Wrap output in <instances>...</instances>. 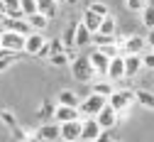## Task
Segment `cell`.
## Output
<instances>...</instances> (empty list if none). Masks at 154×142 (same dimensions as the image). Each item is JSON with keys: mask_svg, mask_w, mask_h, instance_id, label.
I'll return each instance as SVG.
<instances>
[{"mask_svg": "<svg viewBox=\"0 0 154 142\" xmlns=\"http://www.w3.org/2000/svg\"><path fill=\"white\" fill-rule=\"evenodd\" d=\"M122 56H130V54H144L147 49V37H140V34H127L125 42H122Z\"/></svg>", "mask_w": 154, "mask_h": 142, "instance_id": "cell-4", "label": "cell"}, {"mask_svg": "<svg viewBox=\"0 0 154 142\" xmlns=\"http://www.w3.org/2000/svg\"><path fill=\"white\" fill-rule=\"evenodd\" d=\"M17 59V54H10V56H5V59H0V74L3 71H8L10 66H12V62Z\"/></svg>", "mask_w": 154, "mask_h": 142, "instance_id": "cell-32", "label": "cell"}, {"mask_svg": "<svg viewBox=\"0 0 154 142\" xmlns=\"http://www.w3.org/2000/svg\"><path fill=\"white\" fill-rule=\"evenodd\" d=\"M3 30H8V32H17V34H22V37H29V34H32V27H29L27 20H10V17H5Z\"/></svg>", "mask_w": 154, "mask_h": 142, "instance_id": "cell-13", "label": "cell"}, {"mask_svg": "<svg viewBox=\"0 0 154 142\" xmlns=\"http://www.w3.org/2000/svg\"><path fill=\"white\" fill-rule=\"evenodd\" d=\"M142 64H144V69H154V52L152 49L142 54Z\"/></svg>", "mask_w": 154, "mask_h": 142, "instance_id": "cell-31", "label": "cell"}, {"mask_svg": "<svg viewBox=\"0 0 154 142\" xmlns=\"http://www.w3.org/2000/svg\"><path fill=\"white\" fill-rule=\"evenodd\" d=\"M147 47L154 52V30H149V34H147Z\"/></svg>", "mask_w": 154, "mask_h": 142, "instance_id": "cell-36", "label": "cell"}, {"mask_svg": "<svg viewBox=\"0 0 154 142\" xmlns=\"http://www.w3.org/2000/svg\"><path fill=\"white\" fill-rule=\"evenodd\" d=\"M0 123H3L5 128H10V130H15V128H20V123H17V118H15V113H12V110H8V108H3V110H0Z\"/></svg>", "mask_w": 154, "mask_h": 142, "instance_id": "cell-25", "label": "cell"}, {"mask_svg": "<svg viewBox=\"0 0 154 142\" xmlns=\"http://www.w3.org/2000/svg\"><path fill=\"white\" fill-rule=\"evenodd\" d=\"M20 8L25 12V17L34 15V12H39V5H37V0H20Z\"/></svg>", "mask_w": 154, "mask_h": 142, "instance_id": "cell-29", "label": "cell"}, {"mask_svg": "<svg viewBox=\"0 0 154 142\" xmlns=\"http://www.w3.org/2000/svg\"><path fill=\"white\" fill-rule=\"evenodd\" d=\"M137 100V96H134V91H115L110 98H108V106L112 108V110H118L120 115Z\"/></svg>", "mask_w": 154, "mask_h": 142, "instance_id": "cell-3", "label": "cell"}, {"mask_svg": "<svg viewBox=\"0 0 154 142\" xmlns=\"http://www.w3.org/2000/svg\"><path fill=\"white\" fill-rule=\"evenodd\" d=\"M76 3H79V0H66V5H76Z\"/></svg>", "mask_w": 154, "mask_h": 142, "instance_id": "cell-40", "label": "cell"}, {"mask_svg": "<svg viewBox=\"0 0 154 142\" xmlns=\"http://www.w3.org/2000/svg\"><path fill=\"white\" fill-rule=\"evenodd\" d=\"M83 132V120H71L61 125V142H81Z\"/></svg>", "mask_w": 154, "mask_h": 142, "instance_id": "cell-6", "label": "cell"}, {"mask_svg": "<svg viewBox=\"0 0 154 142\" xmlns=\"http://www.w3.org/2000/svg\"><path fill=\"white\" fill-rule=\"evenodd\" d=\"M144 3H147V0H144Z\"/></svg>", "mask_w": 154, "mask_h": 142, "instance_id": "cell-43", "label": "cell"}, {"mask_svg": "<svg viewBox=\"0 0 154 142\" xmlns=\"http://www.w3.org/2000/svg\"><path fill=\"white\" fill-rule=\"evenodd\" d=\"M91 93H98V96H103V98H110V96L115 93L112 81H110V78H105V81H95V84L91 86Z\"/></svg>", "mask_w": 154, "mask_h": 142, "instance_id": "cell-20", "label": "cell"}, {"mask_svg": "<svg viewBox=\"0 0 154 142\" xmlns=\"http://www.w3.org/2000/svg\"><path fill=\"white\" fill-rule=\"evenodd\" d=\"M88 10H93L95 15H100V17H108L110 15V10H108V5L103 3V0H93V3L88 5Z\"/></svg>", "mask_w": 154, "mask_h": 142, "instance_id": "cell-28", "label": "cell"}, {"mask_svg": "<svg viewBox=\"0 0 154 142\" xmlns=\"http://www.w3.org/2000/svg\"><path fill=\"white\" fill-rule=\"evenodd\" d=\"M0 10H3V12H5V3H3V0H0Z\"/></svg>", "mask_w": 154, "mask_h": 142, "instance_id": "cell-41", "label": "cell"}, {"mask_svg": "<svg viewBox=\"0 0 154 142\" xmlns=\"http://www.w3.org/2000/svg\"><path fill=\"white\" fill-rule=\"evenodd\" d=\"M95 142H112V137H110V130H103V132H100V137L95 140Z\"/></svg>", "mask_w": 154, "mask_h": 142, "instance_id": "cell-35", "label": "cell"}, {"mask_svg": "<svg viewBox=\"0 0 154 142\" xmlns=\"http://www.w3.org/2000/svg\"><path fill=\"white\" fill-rule=\"evenodd\" d=\"M88 59H91V66L95 69V74L98 76H108V66H110V59L100 52V49H93L91 54H88Z\"/></svg>", "mask_w": 154, "mask_h": 142, "instance_id": "cell-9", "label": "cell"}, {"mask_svg": "<svg viewBox=\"0 0 154 142\" xmlns=\"http://www.w3.org/2000/svg\"><path fill=\"white\" fill-rule=\"evenodd\" d=\"M49 113L54 115V113H56V108H54L51 103H44V106H42V110H39V115H42V118H49Z\"/></svg>", "mask_w": 154, "mask_h": 142, "instance_id": "cell-34", "label": "cell"}, {"mask_svg": "<svg viewBox=\"0 0 154 142\" xmlns=\"http://www.w3.org/2000/svg\"><path fill=\"white\" fill-rule=\"evenodd\" d=\"M37 137H42L44 142H61V125L59 123H44L37 128Z\"/></svg>", "mask_w": 154, "mask_h": 142, "instance_id": "cell-7", "label": "cell"}, {"mask_svg": "<svg viewBox=\"0 0 154 142\" xmlns=\"http://www.w3.org/2000/svg\"><path fill=\"white\" fill-rule=\"evenodd\" d=\"M71 74H73L76 81H81V84H91V81L98 76V74H95V69L91 66V59H88V56L73 59V62H71Z\"/></svg>", "mask_w": 154, "mask_h": 142, "instance_id": "cell-2", "label": "cell"}, {"mask_svg": "<svg viewBox=\"0 0 154 142\" xmlns=\"http://www.w3.org/2000/svg\"><path fill=\"white\" fill-rule=\"evenodd\" d=\"M125 8L130 12H142L147 8V3H144V0H125Z\"/></svg>", "mask_w": 154, "mask_h": 142, "instance_id": "cell-30", "label": "cell"}, {"mask_svg": "<svg viewBox=\"0 0 154 142\" xmlns=\"http://www.w3.org/2000/svg\"><path fill=\"white\" fill-rule=\"evenodd\" d=\"M103 128L98 125L95 118H83V132H81V142H95L100 137Z\"/></svg>", "mask_w": 154, "mask_h": 142, "instance_id": "cell-8", "label": "cell"}, {"mask_svg": "<svg viewBox=\"0 0 154 142\" xmlns=\"http://www.w3.org/2000/svg\"><path fill=\"white\" fill-rule=\"evenodd\" d=\"M76 27H79V22H71V25H66V30L61 34V42L66 49H76Z\"/></svg>", "mask_w": 154, "mask_h": 142, "instance_id": "cell-21", "label": "cell"}, {"mask_svg": "<svg viewBox=\"0 0 154 142\" xmlns=\"http://www.w3.org/2000/svg\"><path fill=\"white\" fill-rule=\"evenodd\" d=\"M56 106H69V108H79L81 106V98L76 96L71 88H64L59 96H56Z\"/></svg>", "mask_w": 154, "mask_h": 142, "instance_id": "cell-16", "label": "cell"}, {"mask_svg": "<svg viewBox=\"0 0 154 142\" xmlns=\"http://www.w3.org/2000/svg\"><path fill=\"white\" fill-rule=\"evenodd\" d=\"M81 22H83V25H86V27H88L93 34H95V32L100 30V22H103V17H100V15H95L93 10H88V8H86V10H83V15H81Z\"/></svg>", "mask_w": 154, "mask_h": 142, "instance_id": "cell-17", "label": "cell"}, {"mask_svg": "<svg viewBox=\"0 0 154 142\" xmlns=\"http://www.w3.org/2000/svg\"><path fill=\"white\" fill-rule=\"evenodd\" d=\"M108 106V98L98 96V93H88L86 98H81V106H79V113L81 118H98V113Z\"/></svg>", "mask_w": 154, "mask_h": 142, "instance_id": "cell-1", "label": "cell"}, {"mask_svg": "<svg viewBox=\"0 0 154 142\" xmlns=\"http://www.w3.org/2000/svg\"><path fill=\"white\" fill-rule=\"evenodd\" d=\"M108 78H110V81H120V78H125V56H122V54L115 56V59H110Z\"/></svg>", "mask_w": 154, "mask_h": 142, "instance_id": "cell-15", "label": "cell"}, {"mask_svg": "<svg viewBox=\"0 0 154 142\" xmlns=\"http://www.w3.org/2000/svg\"><path fill=\"white\" fill-rule=\"evenodd\" d=\"M49 64L51 66H71V59H69V54H66V49L64 52H59V54H51V59H49Z\"/></svg>", "mask_w": 154, "mask_h": 142, "instance_id": "cell-26", "label": "cell"}, {"mask_svg": "<svg viewBox=\"0 0 154 142\" xmlns=\"http://www.w3.org/2000/svg\"><path fill=\"white\" fill-rule=\"evenodd\" d=\"M25 39L27 37H22V34H17V32H8V30H3V49H8V52H12V54H20V52H25Z\"/></svg>", "mask_w": 154, "mask_h": 142, "instance_id": "cell-5", "label": "cell"}, {"mask_svg": "<svg viewBox=\"0 0 154 142\" xmlns=\"http://www.w3.org/2000/svg\"><path fill=\"white\" fill-rule=\"evenodd\" d=\"M27 142H44V140H42V137H37V132H34V135H32V137H29Z\"/></svg>", "mask_w": 154, "mask_h": 142, "instance_id": "cell-38", "label": "cell"}, {"mask_svg": "<svg viewBox=\"0 0 154 142\" xmlns=\"http://www.w3.org/2000/svg\"><path fill=\"white\" fill-rule=\"evenodd\" d=\"M93 42V32L79 20V27H76V47H88Z\"/></svg>", "mask_w": 154, "mask_h": 142, "instance_id": "cell-19", "label": "cell"}, {"mask_svg": "<svg viewBox=\"0 0 154 142\" xmlns=\"http://www.w3.org/2000/svg\"><path fill=\"white\" fill-rule=\"evenodd\" d=\"M12 52H8V49H3V47H0V59H5V56H10Z\"/></svg>", "mask_w": 154, "mask_h": 142, "instance_id": "cell-37", "label": "cell"}, {"mask_svg": "<svg viewBox=\"0 0 154 142\" xmlns=\"http://www.w3.org/2000/svg\"><path fill=\"white\" fill-rule=\"evenodd\" d=\"M5 17H8V15H5L3 10H0V25H3V22H5Z\"/></svg>", "mask_w": 154, "mask_h": 142, "instance_id": "cell-39", "label": "cell"}, {"mask_svg": "<svg viewBox=\"0 0 154 142\" xmlns=\"http://www.w3.org/2000/svg\"><path fill=\"white\" fill-rule=\"evenodd\" d=\"M3 3H5V15L15 12V10H22L20 8V0H3Z\"/></svg>", "mask_w": 154, "mask_h": 142, "instance_id": "cell-33", "label": "cell"}, {"mask_svg": "<svg viewBox=\"0 0 154 142\" xmlns=\"http://www.w3.org/2000/svg\"><path fill=\"white\" fill-rule=\"evenodd\" d=\"M98 32H100V34H108V37H115V32H118V22H115L112 15L103 17V22H100V30H98Z\"/></svg>", "mask_w": 154, "mask_h": 142, "instance_id": "cell-23", "label": "cell"}, {"mask_svg": "<svg viewBox=\"0 0 154 142\" xmlns=\"http://www.w3.org/2000/svg\"><path fill=\"white\" fill-rule=\"evenodd\" d=\"M95 120H98V125H100L103 130H112L115 125H118V120H120V113L112 110L110 106H105V108L98 113V118H95Z\"/></svg>", "mask_w": 154, "mask_h": 142, "instance_id": "cell-10", "label": "cell"}, {"mask_svg": "<svg viewBox=\"0 0 154 142\" xmlns=\"http://www.w3.org/2000/svg\"><path fill=\"white\" fill-rule=\"evenodd\" d=\"M37 5H39V12L47 15L49 20L56 17V12H59V3L56 0H37Z\"/></svg>", "mask_w": 154, "mask_h": 142, "instance_id": "cell-22", "label": "cell"}, {"mask_svg": "<svg viewBox=\"0 0 154 142\" xmlns=\"http://www.w3.org/2000/svg\"><path fill=\"white\" fill-rule=\"evenodd\" d=\"M47 44V37L42 34V32H32L27 39H25V54H32V56H37L39 54V49Z\"/></svg>", "mask_w": 154, "mask_h": 142, "instance_id": "cell-12", "label": "cell"}, {"mask_svg": "<svg viewBox=\"0 0 154 142\" xmlns=\"http://www.w3.org/2000/svg\"><path fill=\"white\" fill-rule=\"evenodd\" d=\"M134 96H137V103L147 110H154V93L152 91H134Z\"/></svg>", "mask_w": 154, "mask_h": 142, "instance_id": "cell-24", "label": "cell"}, {"mask_svg": "<svg viewBox=\"0 0 154 142\" xmlns=\"http://www.w3.org/2000/svg\"><path fill=\"white\" fill-rule=\"evenodd\" d=\"M140 15H142V25L147 30H154V5H147Z\"/></svg>", "mask_w": 154, "mask_h": 142, "instance_id": "cell-27", "label": "cell"}, {"mask_svg": "<svg viewBox=\"0 0 154 142\" xmlns=\"http://www.w3.org/2000/svg\"><path fill=\"white\" fill-rule=\"evenodd\" d=\"M56 3H66V0H56Z\"/></svg>", "mask_w": 154, "mask_h": 142, "instance_id": "cell-42", "label": "cell"}, {"mask_svg": "<svg viewBox=\"0 0 154 142\" xmlns=\"http://www.w3.org/2000/svg\"><path fill=\"white\" fill-rule=\"evenodd\" d=\"M142 69H144V64H142V56H140V54H130V56H125V78L137 76Z\"/></svg>", "mask_w": 154, "mask_h": 142, "instance_id": "cell-14", "label": "cell"}, {"mask_svg": "<svg viewBox=\"0 0 154 142\" xmlns=\"http://www.w3.org/2000/svg\"><path fill=\"white\" fill-rule=\"evenodd\" d=\"M71 120H83V118H81V113H79V108L56 106V113H54V123L64 125V123H71Z\"/></svg>", "mask_w": 154, "mask_h": 142, "instance_id": "cell-11", "label": "cell"}, {"mask_svg": "<svg viewBox=\"0 0 154 142\" xmlns=\"http://www.w3.org/2000/svg\"><path fill=\"white\" fill-rule=\"evenodd\" d=\"M27 22H29V27H32V32H44L47 27H49V17L47 15H42V12H34V15H29V17H25Z\"/></svg>", "mask_w": 154, "mask_h": 142, "instance_id": "cell-18", "label": "cell"}]
</instances>
